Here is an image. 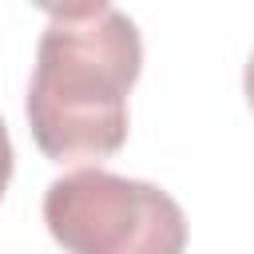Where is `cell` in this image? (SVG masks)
Masks as SVG:
<instances>
[{"instance_id":"6da1fadb","label":"cell","mask_w":254,"mask_h":254,"mask_svg":"<svg viewBox=\"0 0 254 254\" xmlns=\"http://www.w3.org/2000/svg\"><path fill=\"white\" fill-rule=\"evenodd\" d=\"M143 71V36L127 12L52 20L28 79V127L44 159L99 167L127 143V95Z\"/></svg>"},{"instance_id":"7a4b0ae2","label":"cell","mask_w":254,"mask_h":254,"mask_svg":"<svg viewBox=\"0 0 254 254\" xmlns=\"http://www.w3.org/2000/svg\"><path fill=\"white\" fill-rule=\"evenodd\" d=\"M44 222L64 254H183L187 214L155 183L75 167L48 183Z\"/></svg>"},{"instance_id":"277c9868","label":"cell","mask_w":254,"mask_h":254,"mask_svg":"<svg viewBox=\"0 0 254 254\" xmlns=\"http://www.w3.org/2000/svg\"><path fill=\"white\" fill-rule=\"evenodd\" d=\"M8 183H12V139H8L4 119H0V198H4Z\"/></svg>"},{"instance_id":"3957f363","label":"cell","mask_w":254,"mask_h":254,"mask_svg":"<svg viewBox=\"0 0 254 254\" xmlns=\"http://www.w3.org/2000/svg\"><path fill=\"white\" fill-rule=\"evenodd\" d=\"M32 4L52 20H91L111 8V0H32Z\"/></svg>"},{"instance_id":"5b68a950","label":"cell","mask_w":254,"mask_h":254,"mask_svg":"<svg viewBox=\"0 0 254 254\" xmlns=\"http://www.w3.org/2000/svg\"><path fill=\"white\" fill-rule=\"evenodd\" d=\"M242 91H246V103H250V111H254V52H250L246 71H242Z\"/></svg>"}]
</instances>
